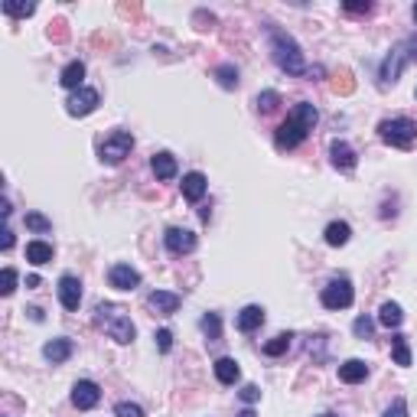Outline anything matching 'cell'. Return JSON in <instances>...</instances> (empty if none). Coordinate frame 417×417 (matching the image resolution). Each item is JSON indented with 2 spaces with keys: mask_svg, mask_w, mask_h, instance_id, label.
<instances>
[{
  "mask_svg": "<svg viewBox=\"0 0 417 417\" xmlns=\"http://www.w3.org/2000/svg\"><path fill=\"white\" fill-rule=\"evenodd\" d=\"M316 121H320V114H316V108H313L310 101L294 104V111L287 114V121L274 131L277 150H294V147H300V143L306 141V134L316 127Z\"/></svg>",
  "mask_w": 417,
  "mask_h": 417,
  "instance_id": "obj_1",
  "label": "cell"
},
{
  "mask_svg": "<svg viewBox=\"0 0 417 417\" xmlns=\"http://www.w3.org/2000/svg\"><path fill=\"white\" fill-rule=\"evenodd\" d=\"M271 56H274L277 69L287 72V76H304L306 72L304 49L297 46V39L287 36L284 29H271Z\"/></svg>",
  "mask_w": 417,
  "mask_h": 417,
  "instance_id": "obj_2",
  "label": "cell"
},
{
  "mask_svg": "<svg viewBox=\"0 0 417 417\" xmlns=\"http://www.w3.org/2000/svg\"><path fill=\"white\" fill-rule=\"evenodd\" d=\"M95 320L98 326H101L108 336H111L114 342H121V346H127V342H134V336H137V330H134L131 316H127V310L124 306H114V304H98L95 306Z\"/></svg>",
  "mask_w": 417,
  "mask_h": 417,
  "instance_id": "obj_3",
  "label": "cell"
},
{
  "mask_svg": "<svg viewBox=\"0 0 417 417\" xmlns=\"http://www.w3.org/2000/svg\"><path fill=\"white\" fill-rule=\"evenodd\" d=\"M417 59V36H408V39H401L398 46L388 52V59L381 62V88H388V85H395L398 82V76H401V69L408 66V62H414Z\"/></svg>",
  "mask_w": 417,
  "mask_h": 417,
  "instance_id": "obj_4",
  "label": "cell"
},
{
  "mask_svg": "<svg viewBox=\"0 0 417 417\" xmlns=\"http://www.w3.org/2000/svg\"><path fill=\"white\" fill-rule=\"evenodd\" d=\"M379 137L388 147H398V150H411L417 141V124L411 118H391V121L379 124Z\"/></svg>",
  "mask_w": 417,
  "mask_h": 417,
  "instance_id": "obj_5",
  "label": "cell"
},
{
  "mask_svg": "<svg viewBox=\"0 0 417 417\" xmlns=\"http://www.w3.org/2000/svg\"><path fill=\"white\" fill-rule=\"evenodd\" d=\"M131 147H134V137L127 131H114V134H108L101 141V147H98V157H101V163H108V167H118V163L131 153Z\"/></svg>",
  "mask_w": 417,
  "mask_h": 417,
  "instance_id": "obj_6",
  "label": "cell"
},
{
  "mask_svg": "<svg viewBox=\"0 0 417 417\" xmlns=\"http://www.w3.org/2000/svg\"><path fill=\"white\" fill-rule=\"evenodd\" d=\"M320 300L326 310H346V306H352V300H355V290H352V284L346 277H339V281H330V284L323 287Z\"/></svg>",
  "mask_w": 417,
  "mask_h": 417,
  "instance_id": "obj_7",
  "label": "cell"
},
{
  "mask_svg": "<svg viewBox=\"0 0 417 417\" xmlns=\"http://www.w3.org/2000/svg\"><path fill=\"white\" fill-rule=\"evenodd\" d=\"M163 241H167L170 255H192L196 251V232H190V228H176V225L167 228Z\"/></svg>",
  "mask_w": 417,
  "mask_h": 417,
  "instance_id": "obj_8",
  "label": "cell"
},
{
  "mask_svg": "<svg viewBox=\"0 0 417 417\" xmlns=\"http://www.w3.org/2000/svg\"><path fill=\"white\" fill-rule=\"evenodd\" d=\"M98 92L95 88H78V92H72L66 101V111L72 114V118H85V114H92L98 108Z\"/></svg>",
  "mask_w": 417,
  "mask_h": 417,
  "instance_id": "obj_9",
  "label": "cell"
},
{
  "mask_svg": "<svg viewBox=\"0 0 417 417\" xmlns=\"http://www.w3.org/2000/svg\"><path fill=\"white\" fill-rule=\"evenodd\" d=\"M59 304L66 310H78V304H82V281L76 274L59 277Z\"/></svg>",
  "mask_w": 417,
  "mask_h": 417,
  "instance_id": "obj_10",
  "label": "cell"
},
{
  "mask_svg": "<svg viewBox=\"0 0 417 417\" xmlns=\"http://www.w3.org/2000/svg\"><path fill=\"white\" fill-rule=\"evenodd\" d=\"M101 401V388H98L95 381H76V388H72V404L78 411H92Z\"/></svg>",
  "mask_w": 417,
  "mask_h": 417,
  "instance_id": "obj_11",
  "label": "cell"
},
{
  "mask_svg": "<svg viewBox=\"0 0 417 417\" xmlns=\"http://www.w3.org/2000/svg\"><path fill=\"white\" fill-rule=\"evenodd\" d=\"M108 284H111L114 290H134V287L141 284V274H137V267H131V264H114L111 271H108Z\"/></svg>",
  "mask_w": 417,
  "mask_h": 417,
  "instance_id": "obj_12",
  "label": "cell"
},
{
  "mask_svg": "<svg viewBox=\"0 0 417 417\" xmlns=\"http://www.w3.org/2000/svg\"><path fill=\"white\" fill-rule=\"evenodd\" d=\"M330 157H332V167L342 170V173H352V170H355V163H359L355 150H352L346 141H332L330 143Z\"/></svg>",
  "mask_w": 417,
  "mask_h": 417,
  "instance_id": "obj_13",
  "label": "cell"
},
{
  "mask_svg": "<svg viewBox=\"0 0 417 417\" xmlns=\"http://www.w3.org/2000/svg\"><path fill=\"white\" fill-rule=\"evenodd\" d=\"M147 304H150V310H157L160 316H173V313L180 310V294H173V290H153L150 297H147Z\"/></svg>",
  "mask_w": 417,
  "mask_h": 417,
  "instance_id": "obj_14",
  "label": "cell"
},
{
  "mask_svg": "<svg viewBox=\"0 0 417 417\" xmlns=\"http://www.w3.org/2000/svg\"><path fill=\"white\" fill-rule=\"evenodd\" d=\"M206 190H208V180L202 173H186L183 176V199L186 202H202Z\"/></svg>",
  "mask_w": 417,
  "mask_h": 417,
  "instance_id": "obj_15",
  "label": "cell"
},
{
  "mask_svg": "<svg viewBox=\"0 0 417 417\" xmlns=\"http://www.w3.org/2000/svg\"><path fill=\"white\" fill-rule=\"evenodd\" d=\"M82 78H85V62H82V59H72V62L62 69L59 85L69 88V92H78V88H85V85H82Z\"/></svg>",
  "mask_w": 417,
  "mask_h": 417,
  "instance_id": "obj_16",
  "label": "cell"
},
{
  "mask_svg": "<svg viewBox=\"0 0 417 417\" xmlns=\"http://www.w3.org/2000/svg\"><path fill=\"white\" fill-rule=\"evenodd\" d=\"M150 167H153V176H157V180H173V176H176V170H180V167H176V157H173L170 150H160V153H153V160H150Z\"/></svg>",
  "mask_w": 417,
  "mask_h": 417,
  "instance_id": "obj_17",
  "label": "cell"
},
{
  "mask_svg": "<svg viewBox=\"0 0 417 417\" xmlns=\"http://www.w3.org/2000/svg\"><path fill=\"white\" fill-rule=\"evenodd\" d=\"M72 352H76L72 339H49L46 346H43V355H46V362H52V365H62Z\"/></svg>",
  "mask_w": 417,
  "mask_h": 417,
  "instance_id": "obj_18",
  "label": "cell"
},
{
  "mask_svg": "<svg viewBox=\"0 0 417 417\" xmlns=\"http://www.w3.org/2000/svg\"><path fill=\"white\" fill-rule=\"evenodd\" d=\"M365 379H369V365L362 359H349L339 365V381H346V385H359Z\"/></svg>",
  "mask_w": 417,
  "mask_h": 417,
  "instance_id": "obj_19",
  "label": "cell"
},
{
  "mask_svg": "<svg viewBox=\"0 0 417 417\" xmlns=\"http://www.w3.org/2000/svg\"><path fill=\"white\" fill-rule=\"evenodd\" d=\"M261 323H264V306H257V304L245 306V310L235 316V326H238L241 332H255Z\"/></svg>",
  "mask_w": 417,
  "mask_h": 417,
  "instance_id": "obj_20",
  "label": "cell"
},
{
  "mask_svg": "<svg viewBox=\"0 0 417 417\" xmlns=\"http://www.w3.org/2000/svg\"><path fill=\"white\" fill-rule=\"evenodd\" d=\"M27 261L29 264H49L52 261V245L49 241H43V238H36V241H29L27 245Z\"/></svg>",
  "mask_w": 417,
  "mask_h": 417,
  "instance_id": "obj_21",
  "label": "cell"
},
{
  "mask_svg": "<svg viewBox=\"0 0 417 417\" xmlns=\"http://www.w3.org/2000/svg\"><path fill=\"white\" fill-rule=\"evenodd\" d=\"M349 238H352L349 222H330L326 225V245L342 248V245H349Z\"/></svg>",
  "mask_w": 417,
  "mask_h": 417,
  "instance_id": "obj_22",
  "label": "cell"
},
{
  "mask_svg": "<svg viewBox=\"0 0 417 417\" xmlns=\"http://www.w3.org/2000/svg\"><path fill=\"white\" fill-rule=\"evenodd\" d=\"M215 379L222 381V385H235L238 379H241V369H238V362L235 359H218L215 362Z\"/></svg>",
  "mask_w": 417,
  "mask_h": 417,
  "instance_id": "obj_23",
  "label": "cell"
},
{
  "mask_svg": "<svg viewBox=\"0 0 417 417\" xmlns=\"http://www.w3.org/2000/svg\"><path fill=\"white\" fill-rule=\"evenodd\" d=\"M391 359H395V365H401V369H408L411 365V346H408V336H395L391 339Z\"/></svg>",
  "mask_w": 417,
  "mask_h": 417,
  "instance_id": "obj_24",
  "label": "cell"
},
{
  "mask_svg": "<svg viewBox=\"0 0 417 417\" xmlns=\"http://www.w3.org/2000/svg\"><path fill=\"white\" fill-rule=\"evenodd\" d=\"M379 323L385 326V330H398L401 323H404V313H401L398 304H385L379 310Z\"/></svg>",
  "mask_w": 417,
  "mask_h": 417,
  "instance_id": "obj_25",
  "label": "cell"
},
{
  "mask_svg": "<svg viewBox=\"0 0 417 417\" xmlns=\"http://www.w3.org/2000/svg\"><path fill=\"white\" fill-rule=\"evenodd\" d=\"M290 339H294L290 332H277V336H274L271 342H264V355H271V359H277V355H284V352L290 349Z\"/></svg>",
  "mask_w": 417,
  "mask_h": 417,
  "instance_id": "obj_26",
  "label": "cell"
},
{
  "mask_svg": "<svg viewBox=\"0 0 417 417\" xmlns=\"http://www.w3.org/2000/svg\"><path fill=\"white\" fill-rule=\"evenodd\" d=\"M23 222H27V228H29V232H36V235H46V232H52V222H49L43 212H27V218H23Z\"/></svg>",
  "mask_w": 417,
  "mask_h": 417,
  "instance_id": "obj_27",
  "label": "cell"
},
{
  "mask_svg": "<svg viewBox=\"0 0 417 417\" xmlns=\"http://www.w3.org/2000/svg\"><path fill=\"white\" fill-rule=\"evenodd\" d=\"M215 78H218V85L222 88H228V92H232V88H238V69L235 66H218L215 69Z\"/></svg>",
  "mask_w": 417,
  "mask_h": 417,
  "instance_id": "obj_28",
  "label": "cell"
},
{
  "mask_svg": "<svg viewBox=\"0 0 417 417\" xmlns=\"http://www.w3.org/2000/svg\"><path fill=\"white\" fill-rule=\"evenodd\" d=\"M3 13L7 17H33L36 3H20V0H3Z\"/></svg>",
  "mask_w": 417,
  "mask_h": 417,
  "instance_id": "obj_29",
  "label": "cell"
},
{
  "mask_svg": "<svg viewBox=\"0 0 417 417\" xmlns=\"http://www.w3.org/2000/svg\"><path fill=\"white\" fill-rule=\"evenodd\" d=\"M202 332H206L208 339H218V336H222V320H218V313H206V316H202Z\"/></svg>",
  "mask_w": 417,
  "mask_h": 417,
  "instance_id": "obj_30",
  "label": "cell"
},
{
  "mask_svg": "<svg viewBox=\"0 0 417 417\" xmlns=\"http://www.w3.org/2000/svg\"><path fill=\"white\" fill-rule=\"evenodd\" d=\"M277 104H281V95H277V92H261V95H257V111L261 114L277 111Z\"/></svg>",
  "mask_w": 417,
  "mask_h": 417,
  "instance_id": "obj_31",
  "label": "cell"
},
{
  "mask_svg": "<svg viewBox=\"0 0 417 417\" xmlns=\"http://www.w3.org/2000/svg\"><path fill=\"white\" fill-rule=\"evenodd\" d=\"M352 332H355L359 339H372V332H375V320H372V316H359V320L352 323Z\"/></svg>",
  "mask_w": 417,
  "mask_h": 417,
  "instance_id": "obj_32",
  "label": "cell"
},
{
  "mask_svg": "<svg viewBox=\"0 0 417 417\" xmlns=\"http://www.w3.org/2000/svg\"><path fill=\"white\" fill-rule=\"evenodd\" d=\"M17 290V271L13 267H3V274H0V294L10 297Z\"/></svg>",
  "mask_w": 417,
  "mask_h": 417,
  "instance_id": "obj_33",
  "label": "cell"
},
{
  "mask_svg": "<svg viewBox=\"0 0 417 417\" xmlns=\"http://www.w3.org/2000/svg\"><path fill=\"white\" fill-rule=\"evenodd\" d=\"M114 414L118 417H143V408L141 404H131V401H121V404L114 408Z\"/></svg>",
  "mask_w": 417,
  "mask_h": 417,
  "instance_id": "obj_34",
  "label": "cell"
},
{
  "mask_svg": "<svg viewBox=\"0 0 417 417\" xmlns=\"http://www.w3.org/2000/svg\"><path fill=\"white\" fill-rule=\"evenodd\" d=\"M153 339H157V349H160V352H170L173 349V332L170 330H157V336H153Z\"/></svg>",
  "mask_w": 417,
  "mask_h": 417,
  "instance_id": "obj_35",
  "label": "cell"
},
{
  "mask_svg": "<svg viewBox=\"0 0 417 417\" xmlns=\"http://www.w3.org/2000/svg\"><path fill=\"white\" fill-rule=\"evenodd\" d=\"M238 395H241V401H245V404H255V401L261 398V388H257V385H245Z\"/></svg>",
  "mask_w": 417,
  "mask_h": 417,
  "instance_id": "obj_36",
  "label": "cell"
},
{
  "mask_svg": "<svg viewBox=\"0 0 417 417\" xmlns=\"http://www.w3.org/2000/svg\"><path fill=\"white\" fill-rule=\"evenodd\" d=\"M385 417H408V404H404V398L391 401V408L385 411Z\"/></svg>",
  "mask_w": 417,
  "mask_h": 417,
  "instance_id": "obj_37",
  "label": "cell"
},
{
  "mask_svg": "<svg viewBox=\"0 0 417 417\" xmlns=\"http://www.w3.org/2000/svg\"><path fill=\"white\" fill-rule=\"evenodd\" d=\"M0 248H3V251H10V248H13V232H10L7 225H3V238H0Z\"/></svg>",
  "mask_w": 417,
  "mask_h": 417,
  "instance_id": "obj_38",
  "label": "cell"
},
{
  "mask_svg": "<svg viewBox=\"0 0 417 417\" xmlns=\"http://www.w3.org/2000/svg\"><path fill=\"white\" fill-rule=\"evenodd\" d=\"M332 88H336V92H352L349 76H342V82H332Z\"/></svg>",
  "mask_w": 417,
  "mask_h": 417,
  "instance_id": "obj_39",
  "label": "cell"
},
{
  "mask_svg": "<svg viewBox=\"0 0 417 417\" xmlns=\"http://www.w3.org/2000/svg\"><path fill=\"white\" fill-rule=\"evenodd\" d=\"M346 10H352V13H369L372 3H346Z\"/></svg>",
  "mask_w": 417,
  "mask_h": 417,
  "instance_id": "obj_40",
  "label": "cell"
},
{
  "mask_svg": "<svg viewBox=\"0 0 417 417\" xmlns=\"http://www.w3.org/2000/svg\"><path fill=\"white\" fill-rule=\"evenodd\" d=\"M49 36H56V39H66V23L59 20L56 23V29H49Z\"/></svg>",
  "mask_w": 417,
  "mask_h": 417,
  "instance_id": "obj_41",
  "label": "cell"
},
{
  "mask_svg": "<svg viewBox=\"0 0 417 417\" xmlns=\"http://www.w3.org/2000/svg\"><path fill=\"white\" fill-rule=\"evenodd\" d=\"M29 320H36V323H43V310H39V306H29Z\"/></svg>",
  "mask_w": 417,
  "mask_h": 417,
  "instance_id": "obj_42",
  "label": "cell"
},
{
  "mask_svg": "<svg viewBox=\"0 0 417 417\" xmlns=\"http://www.w3.org/2000/svg\"><path fill=\"white\" fill-rule=\"evenodd\" d=\"M235 417H257V414H255V411H251V408H245V411H241V414H235Z\"/></svg>",
  "mask_w": 417,
  "mask_h": 417,
  "instance_id": "obj_43",
  "label": "cell"
},
{
  "mask_svg": "<svg viewBox=\"0 0 417 417\" xmlns=\"http://www.w3.org/2000/svg\"><path fill=\"white\" fill-rule=\"evenodd\" d=\"M320 417H336V414H320Z\"/></svg>",
  "mask_w": 417,
  "mask_h": 417,
  "instance_id": "obj_44",
  "label": "cell"
},
{
  "mask_svg": "<svg viewBox=\"0 0 417 417\" xmlns=\"http://www.w3.org/2000/svg\"><path fill=\"white\" fill-rule=\"evenodd\" d=\"M414 20H417V3H414Z\"/></svg>",
  "mask_w": 417,
  "mask_h": 417,
  "instance_id": "obj_45",
  "label": "cell"
}]
</instances>
